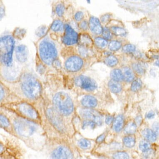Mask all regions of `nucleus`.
<instances>
[{
    "label": "nucleus",
    "mask_w": 159,
    "mask_h": 159,
    "mask_svg": "<svg viewBox=\"0 0 159 159\" xmlns=\"http://www.w3.org/2000/svg\"><path fill=\"white\" fill-rule=\"evenodd\" d=\"M1 101H0V106L11 104L18 101H21V99L17 95L13 94L11 95L9 91L4 86L3 84H1Z\"/></svg>",
    "instance_id": "nucleus-12"
},
{
    "label": "nucleus",
    "mask_w": 159,
    "mask_h": 159,
    "mask_svg": "<svg viewBox=\"0 0 159 159\" xmlns=\"http://www.w3.org/2000/svg\"><path fill=\"white\" fill-rule=\"evenodd\" d=\"M15 139L1 136L0 159H23L24 152L23 149Z\"/></svg>",
    "instance_id": "nucleus-7"
},
{
    "label": "nucleus",
    "mask_w": 159,
    "mask_h": 159,
    "mask_svg": "<svg viewBox=\"0 0 159 159\" xmlns=\"http://www.w3.org/2000/svg\"><path fill=\"white\" fill-rule=\"evenodd\" d=\"M123 142L125 146L128 148H131L136 144V139L133 136H127L123 139Z\"/></svg>",
    "instance_id": "nucleus-25"
},
{
    "label": "nucleus",
    "mask_w": 159,
    "mask_h": 159,
    "mask_svg": "<svg viewBox=\"0 0 159 159\" xmlns=\"http://www.w3.org/2000/svg\"><path fill=\"white\" fill-rule=\"evenodd\" d=\"M137 129V126L135 123L131 122L129 123L127 125L125 129V131L126 133L128 134H133L135 133Z\"/></svg>",
    "instance_id": "nucleus-29"
},
{
    "label": "nucleus",
    "mask_w": 159,
    "mask_h": 159,
    "mask_svg": "<svg viewBox=\"0 0 159 159\" xmlns=\"http://www.w3.org/2000/svg\"><path fill=\"white\" fill-rule=\"evenodd\" d=\"M51 28L55 31H59L62 30L63 28V25L61 20H55L52 24Z\"/></svg>",
    "instance_id": "nucleus-28"
},
{
    "label": "nucleus",
    "mask_w": 159,
    "mask_h": 159,
    "mask_svg": "<svg viewBox=\"0 0 159 159\" xmlns=\"http://www.w3.org/2000/svg\"><path fill=\"white\" fill-rule=\"evenodd\" d=\"M142 86V82L140 79H137L134 80L132 85H131V90L133 92L138 91L140 89Z\"/></svg>",
    "instance_id": "nucleus-31"
},
{
    "label": "nucleus",
    "mask_w": 159,
    "mask_h": 159,
    "mask_svg": "<svg viewBox=\"0 0 159 159\" xmlns=\"http://www.w3.org/2000/svg\"><path fill=\"white\" fill-rule=\"evenodd\" d=\"M22 96L20 99L38 107L43 100L42 87L39 80L32 75L21 77L20 82Z\"/></svg>",
    "instance_id": "nucleus-4"
},
{
    "label": "nucleus",
    "mask_w": 159,
    "mask_h": 159,
    "mask_svg": "<svg viewBox=\"0 0 159 159\" xmlns=\"http://www.w3.org/2000/svg\"><path fill=\"white\" fill-rule=\"evenodd\" d=\"M48 99L57 111L69 123L73 124L76 108L75 103L69 94L59 91L55 93L51 99Z\"/></svg>",
    "instance_id": "nucleus-5"
},
{
    "label": "nucleus",
    "mask_w": 159,
    "mask_h": 159,
    "mask_svg": "<svg viewBox=\"0 0 159 159\" xmlns=\"http://www.w3.org/2000/svg\"><path fill=\"white\" fill-rule=\"evenodd\" d=\"M15 55L18 60L23 63L26 61L28 56V50L24 45H20L16 47Z\"/></svg>",
    "instance_id": "nucleus-17"
},
{
    "label": "nucleus",
    "mask_w": 159,
    "mask_h": 159,
    "mask_svg": "<svg viewBox=\"0 0 159 159\" xmlns=\"http://www.w3.org/2000/svg\"><path fill=\"white\" fill-rule=\"evenodd\" d=\"M121 47V44L120 42L116 41H111L108 46L109 49L112 51H116L120 49Z\"/></svg>",
    "instance_id": "nucleus-33"
},
{
    "label": "nucleus",
    "mask_w": 159,
    "mask_h": 159,
    "mask_svg": "<svg viewBox=\"0 0 159 159\" xmlns=\"http://www.w3.org/2000/svg\"><path fill=\"white\" fill-rule=\"evenodd\" d=\"M142 135L145 139L151 142H155L157 140V135L151 129H145L142 131Z\"/></svg>",
    "instance_id": "nucleus-20"
},
{
    "label": "nucleus",
    "mask_w": 159,
    "mask_h": 159,
    "mask_svg": "<svg viewBox=\"0 0 159 159\" xmlns=\"http://www.w3.org/2000/svg\"><path fill=\"white\" fill-rule=\"evenodd\" d=\"M42 120V125L49 136L64 137L72 139L75 134L74 124L69 123L55 108L48 98L43 97L37 108Z\"/></svg>",
    "instance_id": "nucleus-2"
},
{
    "label": "nucleus",
    "mask_w": 159,
    "mask_h": 159,
    "mask_svg": "<svg viewBox=\"0 0 159 159\" xmlns=\"http://www.w3.org/2000/svg\"><path fill=\"white\" fill-rule=\"evenodd\" d=\"M133 68L137 73L139 74H142L144 73V70L142 66L139 64L135 63L133 65Z\"/></svg>",
    "instance_id": "nucleus-39"
},
{
    "label": "nucleus",
    "mask_w": 159,
    "mask_h": 159,
    "mask_svg": "<svg viewBox=\"0 0 159 159\" xmlns=\"http://www.w3.org/2000/svg\"><path fill=\"white\" fill-rule=\"evenodd\" d=\"M112 32L117 36H124L126 34V31L122 28L117 26H113L111 28Z\"/></svg>",
    "instance_id": "nucleus-30"
},
{
    "label": "nucleus",
    "mask_w": 159,
    "mask_h": 159,
    "mask_svg": "<svg viewBox=\"0 0 159 159\" xmlns=\"http://www.w3.org/2000/svg\"><path fill=\"white\" fill-rule=\"evenodd\" d=\"M15 41L11 36H4L0 40V53L2 62L6 66L12 63V55Z\"/></svg>",
    "instance_id": "nucleus-9"
},
{
    "label": "nucleus",
    "mask_w": 159,
    "mask_h": 159,
    "mask_svg": "<svg viewBox=\"0 0 159 159\" xmlns=\"http://www.w3.org/2000/svg\"><path fill=\"white\" fill-rule=\"evenodd\" d=\"M95 42L96 45L98 47H99V48H102V49L105 48L107 46V44H108L107 41L105 39H103L102 38H100V37L96 38L95 40Z\"/></svg>",
    "instance_id": "nucleus-32"
},
{
    "label": "nucleus",
    "mask_w": 159,
    "mask_h": 159,
    "mask_svg": "<svg viewBox=\"0 0 159 159\" xmlns=\"http://www.w3.org/2000/svg\"><path fill=\"white\" fill-rule=\"evenodd\" d=\"M113 120V117L111 116H108L106 117V119H105V123L108 125H110V124L112 123Z\"/></svg>",
    "instance_id": "nucleus-45"
},
{
    "label": "nucleus",
    "mask_w": 159,
    "mask_h": 159,
    "mask_svg": "<svg viewBox=\"0 0 159 159\" xmlns=\"http://www.w3.org/2000/svg\"><path fill=\"white\" fill-rule=\"evenodd\" d=\"M112 159H130L128 153L124 151H117L114 152L112 155Z\"/></svg>",
    "instance_id": "nucleus-26"
},
{
    "label": "nucleus",
    "mask_w": 159,
    "mask_h": 159,
    "mask_svg": "<svg viewBox=\"0 0 159 159\" xmlns=\"http://www.w3.org/2000/svg\"><path fill=\"white\" fill-rule=\"evenodd\" d=\"M155 66H157L159 67V61H157L155 62Z\"/></svg>",
    "instance_id": "nucleus-50"
},
{
    "label": "nucleus",
    "mask_w": 159,
    "mask_h": 159,
    "mask_svg": "<svg viewBox=\"0 0 159 159\" xmlns=\"http://www.w3.org/2000/svg\"><path fill=\"white\" fill-rule=\"evenodd\" d=\"M74 83L76 86L87 91H93L97 88V84L93 80L85 75H80L75 78Z\"/></svg>",
    "instance_id": "nucleus-11"
},
{
    "label": "nucleus",
    "mask_w": 159,
    "mask_h": 159,
    "mask_svg": "<svg viewBox=\"0 0 159 159\" xmlns=\"http://www.w3.org/2000/svg\"><path fill=\"white\" fill-rule=\"evenodd\" d=\"M0 127L10 136L17 139L13 124L8 117L1 111H0Z\"/></svg>",
    "instance_id": "nucleus-13"
},
{
    "label": "nucleus",
    "mask_w": 159,
    "mask_h": 159,
    "mask_svg": "<svg viewBox=\"0 0 159 159\" xmlns=\"http://www.w3.org/2000/svg\"><path fill=\"white\" fill-rule=\"evenodd\" d=\"M83 13L82 12H78L75 14V18L77 21H80L83 18Z\"/></svg>",
    "instance_id": "nucleus-43"
},
{
    "label": "nucleus",
    "mask_w": 159,
    "mask_h": 159,
    "mask_svg": "<svg viewBox=\"0 0 159 159\" xmlns=\"http://www.w3.org/2000/svg\"><path fill=\"white\" fill-rule=\"evenodd\" d=\"M136 121H137V123H140L141 122V120H142V118H141V117H137V118H136Z\"/></svg>",
    "instance_id": "nucleus-49"
},
{
    "label": "nucleus",
    "mask_w": 159,
    "mask_h": 159,
    "mask_svg": "<svg viewBox=\"0 0 159 159\" xmlns=\"http://www.w3.org/2000/svg\"><path fill=\"white\" fill-rule=\"evenodd\" d=\"M124 118L121 115H119L117 117L113 123V129L115 132H119L121 131L124 125Z\"/></svg>",
    "instance_id": "nucleus-21"
},
{
    "label": "nucleus",
    "mask_w": 159,
    "mask_h": 159,
    "mask_svg": "<svg viewBox=\"0 0 159 159\" xmlns=\"http://www.w3.org/2000/svg\"><path fill=\"white\" fill-rule=\"evenodd\" d=\"M0 111L11 120L17 139L32 150L41 151L44 149L48 137L43 125L23 118L2 107Z\"/></svg>",
    "instance_id": "nucleus-1"
},
{
    "label": "nucleus",
    "mask_w": 159,
    "mask_h": 159,
    "mask_svg": "<svg viewBox=\"0 0 159 159\" xmlns=\"http://www.w3.org/2000/svg\"><path fill=\"white\" fill-rule=\"evenodd\" d=\"M89 26L90 30L96 34H100L103 31V29L98 18L95 17H92L90 18Z\"/></svg>",
    "instance_id": "nucleus-18"
},
{
    "label": "nucleus",
    "mask_w": 159,
    "mask_h": 159,
    "mask_svg": "<svg viewBox=\"0 0 159 159\" xmlns=\"http://www.w3.org/2000/svg\"><path fill=\"white\" fill-rule=\"evenodd\" d=\"M105 62L106 65L109 66L113 67L118 63V61L116 57L113 55H110L105 59Z\"/></svg>",
    "instance_id": "nucleus-27"
},
{
    "label": "nucleus",
    "mask_w": 159,
    "mask_h": 159,
    "mask_svg": "<svg viewBox=\"0 0 159 159\" xmlns=\"http://www.w3.org/2000/svg\"><path fill=\"white\" fill-rule=\"evenodd\" d=\"M110 75L112 80L117 82L122 81L123 79V72L120 69H115L112 70Z\"/></svg>",
    "instance_id": "nucleus-23"
},
{
    "label": "nucleus",
    "mask_w": 159,
    "mask_h": 159,
    "mask_svg": "<svg viewBox=\"0 0 159 159\" xmlns=\"http://www.w3.org/2000/svg\"><path fill=\"white\" fill-rule=\"evenodd\" d=\"M56 11L57 14L59 16H62L64 13L65 8L63 5L61 4L58 5L56 7Z\"/></svg>",
    "instance_id": "nucleus-40"
},
{
    "label": "nucleus",
    "mask_w": 159,
    "mask_h": 159,
    "mask_svg": "<svg viewBox=\"0 0 159 159\" xmlns=\"http://www.w3.org/2000/svg\"><path fill=\"white\" fill-rule=\"evenodd\" d=\"M47 28L46 26H42L39 27V28L37 30L36 34L39 36H43L47 33Z\"/></svg>",
    "instance_id": "nucleus-38"
},
{
    "label": "nucleus",
    "mask_w": 159,
    "mask_h": 159,
    "mask_svg": "<svg viewBox=\"0 0 159 159\" xmlns=\"http://www.w3.org/2000/svg\"><path fill=\"white\" fill-rule=\"evenodd\" d=\"M78 39V34L69 25L65 26V34L63 38V41L65 44L71 45L75 44Z\"/></svg>",
    "instance_id": "nucleus-14"
},
{
    "label": "nucleus",
    "mask_w": 159,
    "mask_h": 159,
    "mask_svg": "<svg viewBox=\"0 0 159 159\" xmlns=\"http://www.w3.org/2000/svg\"><path fill=\"white\" fill-rule=\"evenodd\" d=\"M135 45L132 44H127L123 47V51L125 53H133L136 50Z\"/></svg>",
    "instance_id": "nucleus-37"
},
{
    "label": "nucleus",
    "mask_w": 159,
    "mask_h": 159,
    "mask_svg": "<svg viewBox=\"0 0 159 159\" xmlns=\"http://www.w3.org/2000/svg\"><path fill=\"white\" fill-rule=\"evenodd\" d=\"M26 119L42 125L41 114L36 106L26 101H21L0 106Z\"/></svg>",
    "instance_id": "nucleus-6"
},
{
    "label": "nucleus",
    "mask_w": 159,
    "mask_h": 159,
    "mask_svg": "<svg viewBox=\"0 0 159 159\" xmlns=\"http://www.w3.org/2000/svg\"><path fill=\"white\" fill-rule=\"evenodd\" d=\"M102 33H103V37L105 39H110L112 38V35H111V32H110L109 29L105 27L103 29Z\"/></svg>",
    "instance_id": "nucleus-41"
},
{
    "label": "nucleus",
    "mask_w": 159,
    "mask_h": 159,
    "mask_svg": "<svg viewBox=\"0 0 159 159\" xmlns=\"http://www.w3.org/2000/svg\"><path fill=\"white\" fill-rule=\"evenodd\" d=\"M71 139L64 137L49 136L45 148L49 159H74V144Z\"/></svg>",
    "instance_id": "nucleus-3"
},
{
    "label": "nucleus",
    "mask_w": 159,
    "mask_h": 159,
    "mask_svg": "<svg viewBox=\"0 0 159 159\" xmlns=\"http://www.w3.org/2000/svg\"><path fill=\"white\" fill-rule=\"evenodd\" d=\"M82 59L77 56H73L69 58L65 63V66L68 71L75 72L79 71L83 65Z\"/></svg>",
    "instance_id": "nucleus-15"
},
{
    "label": "nucleus",
    "mask_w": 159,
    "mask_h": 159,
    "mask_svg": "<svg viewBox=\"0 0 159 159\" xmlns=\"http://www.w3.org/2000/svg\"><path fill=\"white\" fill-rule=\"evenodd\" d=\"M152 131L157 135H159V123H155L152 125Z\"/></svg>",
    "instance_id": "nucleus-42"
},
{
    "label": "nucleus",
    "mask_w": 159,
    "mask_h": 159,
    "mask_svg": "<svg viewBox=\"0 0 159 159\" xmlns=\"http://www.w3.org/2000/svg\"><path fill=\"white\" fill-rule=\"evenodd\" d=\"M88 23L86 21H84L82 22L80 24V27L81 28H82V29L86 30L88 28Z\"/></svg>",
    "instance_id": "nucleus-46"
},
{
    "label": "nucleus",
    "mask_w": 159,
    "mask_h": 159,
    "mask_svg": "<svg viewBox=\"0 0 159 159\" xmlns=\"http://www.w3.org/2000/svg\"><path fill=\"white\" fill-rule=\"evenodd\" d=\"M40 57L46 64L50 65L54 62L57 55L55 46L53 43L47 41H43L39 45Z\"/></svg>",
    "instance_id": "nucleus-10"
},
{
    "label": "nucleus",
    "mask_w": 159,
    "mask_h": 159,
    "mask_svg": "<svg viewBox=\"0 0 159 159\" xmlns=\"http://www.w3.org/2000/svg\"><path fill=\"white\" fill-rule=\"evenodd\" d=\"M108 86L111 92L115 93L120 92L122 90L121 85L118 82L113 80L109 81Z\"/></svg>",
    "instance_id": "nucleus-22"
},
{
    "label": "nucleus",
    "mask_w": 159,
    "mask_h": 159,
    "mask_svg": "<svg viewBox=\"0 0 159 159\" xmlns=\"http://www.w3.org/2000/svg\"><path fill=\"white\" fill-rule=\"evenodd\" d=\"M105 138V134H102L98 136L96 140V142L97 143H101L104 141Z\"/></svg>",
    "instance_id": "nucleus-44"
},
{
    "label": "nucleus",
    "mask_w": 159,
    "mask_h": 159,
    "mask_svg": "<svg viewBox=\"0 0 159 159\" xmlns=\"http://www.w3.org/2000/svg\"><path fill=\"white\" fill-rule=\"evenodd\" d=\"M123 76V79L125 81L128 82H130L133 80L134 75L133 71L128 68H125L124 69Z\"/></svg>",
    "instance_id": "nucleus-24"
},
{
    "label": "nucleus",
    "mask_w": 159,
    "mask_h": 159,
    "mask_svg": "<svg viewBox=\"0 0 159 159\" xmlns=\"http://www.w3.org/2000/svg\"><path fill=\"white\" fill-rule=\"evenodd\" d=\"M80 43L82 45H90L92 44V41L90 36L87 35H82L80 38Z\"/></svg>",
    "instance_id": "nucleus-35"
},
{
    "label": "nucleus",
    "mask_w": 159,
    "mask_h": 159,
    "mask_svg": "<svg viewBox=\"0 0 159 159\" xmlns=\"http://www.w3.org/2000/svg\"><path fill=\"white\" fill-rule=\"evenodd\" d=\"M81 108L93 109L98 105V101L93 96L86 95L82 97L80 100Z\"/></svg>",
    "instance_id": "nucleus-16"
},
{
    "label": "nucleus",
    "mask_w": 159,
    "mask_h": 159,
    "mask_svg": "<svg viewBox=\"0 0 159 159\" xmlns=\"http://www.w3.org/2000/svg\"><path fill=\"white\" fill-rule=\"evenodd\" d=\"M150 143L147 140H142L140 142V144H139V148L142 152L150 149Z\"/></svg>",
    "instance_id": "nucleus-34"
},
{
    "label": "nucleus",
    "mask_w": 159,
    "mask_h": 159,
    "mask_svg": "<svg viewBox=\"0 0 159 159\" xmlns=\"http://www.w3.org/2000/svg\"><path fill=\"white\" fill-rule=\"evenodd\" d=\"M155 116V112L153 111H150L148 112L146 115V117L149 119L154 118Z\"/></svg>",
    "instance_id": "nucleus-47"
},
{
    "label": "nucleus",
    "mask_w": 159,
    "mask_h": 159,
    "mask_svg": "<svg viewBox=\"0 0 159 159\" xmlns=\"http://www.w3.org/2000/svg\"><path fill=\"white\" fill-rule=\"evenodd\" d=\"M77 147L82 150H87L90 149L92 146L91 141L86 138H80L76 141Z\"/></svg>",
    "instance_id": "nucleus-19"
},
{
    "label": "nucleus",
    "mask_w": 159,
    "mask_h": 159,
    "mask_svg": "<svg viewBox=\"0 0 159 159\" xmlns=\"http://www.w3.org/2000/svg\"><path fill=\"white\" fill-rule=\"evenodd\" d=\"M76 112L82 120V129L89 127L94 129L96 126L101 125L103 123L102 115L94 109L80 108Z\"/></svg>",
    "instance_id": "nucleus-8"
},
{
    "label": "nucleus",
    "mask_w": 159,
    "mask_h": 159,
    "mask_svg": "<svg viewBox=\"0 0 159 159\" xmlns=\"http://www.w3.org/2000/svg\"><path fill=\"white\" fill-rule=\"evenodd\" d=\"M154 152L150 149L143 152L142 157L143 159H152L154 156Z\"/></svg>",
    "instance_id": "nucleus-36"
},
{
    "label": "nucleus",
    "mask_w": 159,
    "mask_h": 159,
    "mask_svg": "<svg viewBox=\"0 0 159 159\" xmlns=\"http://www.w3.org/2000/svg\"><path fill=\"white\" fill-rule=\"evenodd\" d=\"M109 18L110 17H109V15H106L103 16V17H102V18L101 20H102V22H103L104 23H105L107 22V20H108Z\"/></svg>",
    "instance_id": "nucleus-48"
}]
</instances>
